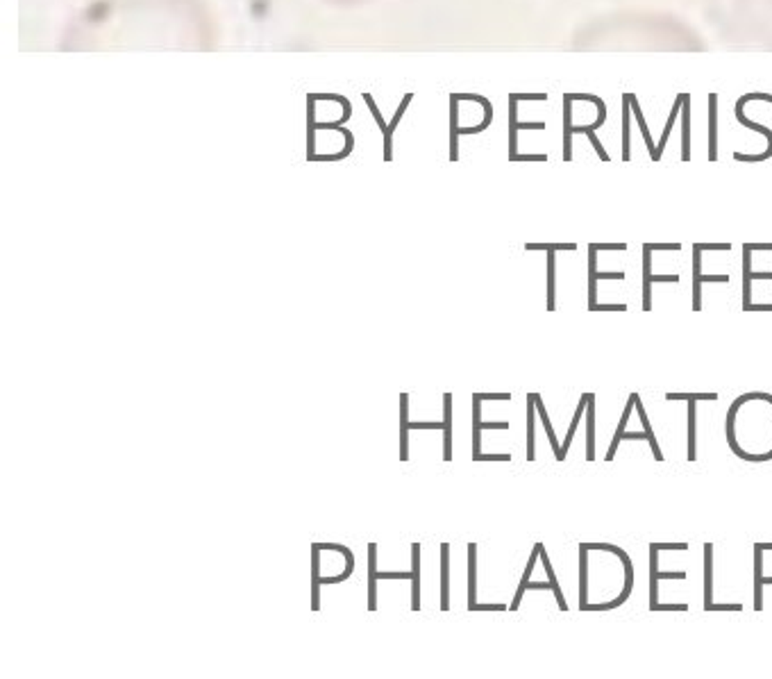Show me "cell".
Returning <instances> with one entry per match:
<instances>
[{
    "mask_svg": "<svg viewBox=\"0 0 772 679\" xmlns=\"http://www.w3.org/2000/svg\"><path fill=\"white\" fill-rule=\"evenodd\" d=\"M411 609L420 612V543L411 545Z\"/></svg>",
    "mask_w": 772,
    "mask_h": 679,
    "instance_id": "cell-12",
    "label": "cell"
},
{
    "mask_svg": "<svg viewBox=\"0 0 772 679\" xmlns=\"http://www.w3.org/2000/svg\"><path fill=\"white\" fill-rule=\"evenodd\" d=\"M652 550H659V552H666V550H679V552H686L689 550V543H649Z\"/></svg>",
    "mask_w": 772,
    "mask_h": 679,
    "instance_id": "cell-25",
    "label": "cell"
},
{
    "mask_svg": "<svg viewBox=\"0 0 772 679\" xmlns=\"http://www.w3.org/2000/svg\"><path fill=\"white\" fill-rule=\"evenodd\" d=\"M556 259H554V248H547V309L550 311H554L556 309V300H554V295H556V289H554V284H556Z\"/></svg>",
    "mask_w": 772,
    "mask_h": 679,
    "instance_id": "cell-22",
    "label": "cell"
},
{
    "mask_svg": "<svg viewBox=\"0 0 772 679\" xmlns=\"http://www.w3.org/2000/svg\"><path fill=\"white\" fill-rule=\"evenodd\" d=\"M750 311H772V304H750Z\"/></svg>",
    "mask_w": 772,
    "mask_h": 679,
    "instance_id": "cell-33",
    "label": "cell"
},
{
    "mask_svg": "<svg viewBox=\"0 0 772 679\" xmlns=\"http://www.w3.org/2000/svg\"><path fill=\"white\" fill-rule=\"evenodd\" d=\"M477 595V545L468 543V609L475 605Z\"/></svg>",
    "mask_w": 772,
    "mask_h": 679,
    "instance_id": "cell-21",
    "label": "cell"
},
{
    "mask_svg": "<svg viewBox=\"0 0 772 679\" xmlns=\"http://www.w3.org/2000/svg\"><path fill=\"white\" fill-rule=\"evenodd\" d=\"M541 547H543V543H536V545H534V552H532V556H530V561H527V568H525V573H523L521 584H518V591H516V595H514V602H511L509 612H518V609H521V600H523V595H525V591H527V584H530V579H532L534 566H536V561L541 559Z\"/></svg>",
    "mask_w": 772,
    "mask_h": 679,
    "instance_id": "cell-9",
    "label": "cell"
},
{
    "mask_svg": "<svg viewBox=\"0 0 772 679\" xmlns=\"http://www.w3.org/2000/svg\"><path fill=\"white\" fill-rule=\"evenodd\" d=\"M536 398L534 393H527V461H534L536 457Z\"/></svg>",
    "mask_w": 772,
    "mask_h": 679,
    "instance_id": "cell-6",
    "label": "cell"
},
{
    "mask_svg": "<svg viewBox=\"0 0 772 679\" xmlns=\"http://www.w3.org/2000/svg\"><path fill=\"white\" fill-rule=\"evenodd\" d=\"M409 395H400V459H409Z\"/></svg>",
    "mask_w": 772,
    "mask_h": 679,
    "instance_id": "cell-15",
    "label": "cell"
},
{
    "mask_svg": "<svg viewBox=\"0 0 772 679\" xmlns=\"http://www.w3.org/2000/svg\"><path fill=\"white\" fill-rule=\"evenodd\" d=\"M448 556H450V545L441 543V612H448L450 609V566H448Z\"/></svg>",
    "mask_w": 772,
    "mask_h": 679,
    "instance_id": "cell-18",
    "label": "cell"
},
{
    "mask_svg": "<svg viewBox=\"0 0 772 679\" xmlns=\"http://www.w3.org/2000/svg\"><path fill=\"white\" fill-rule=\"evenodd\" d=\"M475 461H511V455H479Z\"/></svg>",
    "mask_w": 772,
    "mask_h": 679,
    "instance_id": "cell-31",
    "label": "cell"
},
{
    "mask_svg": "<svg viewBox=\"0 0 772 679\" xmlns=\"http://www.w3.org/2000/svg\"><path fill=\"white\" fill-rule=\"evenodd\" d=\"M443 461H452V395L443 393Z\"/></svg>",
    "mask_w": 772,
    "mask_h": 679,
    "instance_id": "cell-5",
    "label": "cell"
},
{
    "mask_svg": "<svg viewBox=\"0 0 772 679\" xmlns=\"http://www.w3.org/2000/svg\"><path fill=\"white\" fill-rule=\"evenodd\" d=\"M591 311H627V304H598L595 302Z\"/></svg>",
    "mask_w": 772,
    "mask_h": 679,
    "instance_id": "cell-28",
    "label": "cell"
},
{
    "mask_svg": "<svg viewBox=\"0 0 772 679\" xmlns=\"http://www.w3.org/2000/svg\"><path fill=\"white\" fill-rule=\"evenodd\" d=\"M711 98V143H709V159H716L718 152H716V96H709Z\"/></svg>",
    "mask_w": 772,
    "mask_h": 679,
    "instance_id": "cell-24",
    "label": "cell"
},
{
    "mask_svg": "<svg viewBox=\"0 0 772 679\" xmlns=\"http://www.w3.org/2000/svg\"><path fill=\"white\" fill-rule=\"evenodd\" d=\"M654 612H689V605H684V602H679V605H656Z\"/></svg>",
    "mask_w": 772,
    "mask_h": 679,
    "instance_id": "cell-27",
    "label": "cell"
},
{
    "mask_svg": "<svg viewBox=\"0 0 772 679\" xmlns=\"http://www.w3.org/2000/svg\"><path fill=\"white\" fill-rule=\"evenodd\" d=\"M541 563H543V568H545V575H547V579H550V584H552V593H554L556 602H559V612H568V602H565L563 593H561L559 579H556V573H554L552 563H550V556H547V552H545V545L541 547Z\"/></svg>",
    "mask_w": 772,
    "mask_h": 679,
    "instance_id": "cell-19",
    "label": "cell"
},
{
    "mask_svg": "<svg viewBox=\"0 0 772 679\" xmlns=\"http://www.w3.org/2000/svg\"><path fill=\"white\" fill-rule=\"evenodd\" d=\"M586 461H595V395L586 393Z\"/></svg>",
    "mask_w": 772,
    "mask_h": 679,
    "instance_id": "cell-8",
    "label": "cell"
},
{
    "mask_svg": "<svg viewBox=\"0 0 772 679\" xmlns=\"http://www.w3.org/2000/svg\"><path fill=\"white\" fill-rule=\"evenodd\" d=\"M484 430L507 432L509 423L507 421H500V423H484L481 421V400H479L477 393H472V461L481 455V432Z\"/></svg>",
    "mask_w": 772,
    "mask_h": 679,
    "instance_id": "cell-2",
    "label": "cell"
},
{
    "mask_svg": "<svg viewBox=\"0 0 772 679\" xmlns=\"http://www.w3.org/2000/svg\"><path fill=\"white\" fill-rule=\"evenodd\" d=\"M652 248L643 246V309L649 311L652 309V291H649V284L652 282H679V275H652V259H649Z\"/></svg>",
    "mask_w": 772,
    "mask_h": 679,
    "instance_id": "cell-4",
    "label": "cell"
},
{
    "mask_svg": "<svg viewBox=\"0 0 772 679\" xmlns=\"http://www.w3.org/2000/svg\"><path fill=\"white\" fill-rule=\"evenodd\" d=\"M479 395V400L484 402V400H511V393H477Z\"/></svg>",
    "mask_w": 772,
    "mask_h": 679,
    "instance_id": "cell-30",
    "label": "cell"
},
{
    "mask_svg": "<svg viewBox=\"0 0 772 679\" xmlns=\"http://www.w3.org/2000/svg\"><path fill=\"white\" fill-rule=\"evenodd\" d=\"M504 609H509L507 605H472L468 612H504Z\"/></svg>",
    "mask_w": 772,
    "mask_h": 679,
    "instance_id": "cell-26",
    "label": "cell"
},
{
    "mask_svg": "<svg viewBox=\"0 0 772 679\" xmlns=\"http://www.w3.org/2000/svg\"><path fill=\"white\" fill-rule=\"evenodd\" d=\"M377 545L368 543V612H377Z\"/></svg>",
    "mask_w": 772,
    "mask_h": 679,
    "instance_id": "cell-11",
    "label": "cell"
},
{
    "mask_svg": "<svg viewBox=\"0 0 772 679\" xmlns=\"http://www.w3.org/2000/svg\"><path fill=\"white\" fill-rule=\"evenodd\" d=\"M713 605V545L705 543V612Z\"/></svg>",
    "mask_w": 772,
    "mask_h": 679,
    "instance_id": "cell-13",
    "label": "cell"
},
{
    "mask_svg": "<svg viewBox=\"0 0 772 679\" xmlns=\"http://www.w3.org/2000/svg\"><path fill=\"white\" fill-rule=\"evenodd\" d=\"M643 441V439H647V432H627L625 430V434H623V441Z\"/></svg>",
    "mask_w": 772,
    "mask_h": 679,
    "instance_id": "cell-32",
    "label": "cell"
},
{
    "mask_svg": "<svg viewBox=\"0 0 772 679\" xmlns=\"http://www.w3.org/2000/svg\"><path fill=\"white\" fill-rule=\"evenodd\" d=\"M659 550L649 547V612H654L659 605V563H656Z\"/></svg>",
    "mask_w": 772,
    "mask_h": 679,
    "instance_id": "cell-20",
    "label": "cell"
},
{
    "mask_svg": "<svg viewBox=\"0 0 772 679\" xmlns=\"http://www.w3.org/2000/svg\"><path fill=\"white\" fill-rule=\"evenodd\" d=\"M409 430H443V423H407Z\"/></svg>",
    "mask_w": 772,
    "mask_h": 679,
    "instance_id": "cell-29",
    "label": "cell"
},
{
    "mask_svg": "<svg viewBox=\"0 0 772 679\" xmlns=\"http://www.w3.org/2000/svg\"><path fill=\"white\" fill-rule=\"evenodd\" d=\"M584 411H586V393H582V395H579V404H577L575 414H572V423H570V427H568V432H565V439H563V443H561V450H563V455L568 452V448H570V443H572V439H575V434H577V427H579V421H582Z\"/></svg>",
    "mask_w": 772,
    "mask_h": 679,
    "instance_id": "cell-23",
    "label": "cell"
},
{
    "mask_svg": "<svg viewBox=\"0 0 772 679\" xmlns=\"http://www.w3.org/2000/svg\"><path fill=\"white\" fill-rule=\"evenodd\" d=\"M636 395H638V393H632V395H629V400H627V404H625V409H623V418H620V423H618V427H616L614 441H611V446H609V452H607V457H605V461H614V457H616V452H618V448H620V443H623V434H625V430H627V423H629V416H632V411H634V404H636Z\"/></svg>",
    "mask_w": 772,
    "mask_h": 679,
    "instance_id": "cell-7",
    "label": "cell"
},
{
    "mask_svg": "<svg viewBox=\"0 0 772 679\" xmlns=\"http://www.w3.org/2000/svg\"><path fill=\"white\" fill-rule=\"evenodd\" d=\"M634 411H636L638 418H640V425H643V432H647V443H649V448H652L654 459H656V461H663V452H661L659 443H656L654 430H652V425H649V418H647V414H645L643 402H640V395H636V404H634Z\"/></svg>",
    "mask_w": 772,
    "mask_h": 679,
    "instance_id": "cell-17",
    "label": "cell"
},
{
    "mask_svg": "<svg viewBox=\"0 0 772 679\" xmlns=\"http://www.w3.org/2000/svg\"><path fill=\"white\" fill-rule=\"evenodd\" d=\"M534 398H536V411H539V418H541L543 427H545V434H547V439H550V448L554 450L556 459L563 461V459H565V455H563V450H561V443H559V441H556L554 427H552V423H550V416H547L545 404H543V400H541V395H539V393H534Z\"/></svg>",
    "mask_w": 772,
    "mask_h": 679,
    "instance_id": "cell-14",
    "label": "cell"
},
{
    "mask_svg": "<svg viewBox=\"0 0 772 679\" xmlns=\"http://www.w3.org/2000/svg\"><path fill=\"white\" fill-rule=\"evenodd\" d=\"M752 243L743 246V309L750 311L752 304Z\"/></svg>",
    "mask_w": 772,
    "mask_h": 679,
    "instance_id": "cell-10",
    "label": "cell"
},
{
    "mask_svg": "<svg viewBox=\"0 0 772 679\" xmlns=\"http://www.w3.org/2000/svg\"><path fill=\"white\" fill-rule=\"evenodd\" d=\"M588 607V547L579 543V609L586 612Z\"/></svg>",
    "mask_w": 772,
    "mask_h": 679,
    "instance_id": "cell-16",
    "label": "cell"
},
{
    "mask_svg": "<svg viewBox=\"0 0 772 679\" xmlns=\"http://www.w3.org/2000/svg\"><path fill=\"white\" fill-rule=\"evenodd\" d=\"M705 282H722L727 284L729 275H702V248L695 243L693 246V309H702V284Z\"/></svg>",
    "mask_w": 772,
    "mask_h": 679,
    "instance_id": "cell-3",
    "label": "cell"
},
{
    "mask_svg": "<svg viewBox=\"0 0 772 679\" xmlns=\"http://www.w3.org/2000/svg\"><path fill=\"white\" fill-rule=\"evenodd\" d=\"M668 402H689V461L698 459V402L700 400H718V393H666Z\"/></svg>",
    "mask_w": 772,
    "mask_h": 679,
    "instance_id": "cell-1",
    "label": "cell"
}]
</instances>
